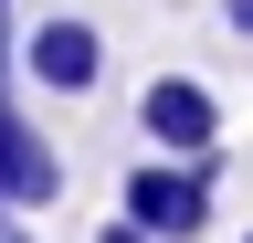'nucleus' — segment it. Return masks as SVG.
Masks as SVG:
<instances>
[{
	"mask_svg": "<svg viewBox=\"0 0 253 243\" xmlns=\"http://www.w3.org/2000/svg\"><path fill=\"white\" fill-rule=\"evenodd\" d=\"M211 11H221V32H232V43H253V0H211Z\"/></svg>",
	"mask_w": 253,
	"mask_h": 243,
	"instance_id": "5",
	"label": "nucleus"
},
{
	"mask_svg": "<svg viewBox=\"0 0 253 243\" xmlns=\"http://www.w3.org/2000/svg\"><path fill=\"white\" fill-rule=\"evenodd\" d=\"M21 64H32V85L42 96H95L106 85V32H95L84 11H53V21H32V43H21Z\"/></svg>",
	"mask_w": 253,
	"mask_h": 243,
	"instance_id": "3",
	"label": "nucleus"
},
{
	"mask_svg": "<svg viewBox=\"0 0 253 243\" xmlns=\"http://www.w3.org/2000/svg\"><path fill=\"white\" fill-rule=\"evenodd\" d=\"M0 211H11V191H0Z\"/></svg>",
	"mask_w": 253,
	"mask_h": 243,
	"instance_id": "8",
	"label": "nucleus"
},
{
	"mask_svg": "<svg viewBox=\"0 0 253 243\" xmlns=\"http://www.w3.org/2000/svg\"><path fill=\"white\" fill-rule=\"evenodd\" d=\"M211 191H221V148H211V159H158V148H148V159L126 169V211H137L158 243H190V233H201L211 222Z\"/></svg>",
	"mask_w": 253,
	"mask_h": 243,
	"instance_id": "1",
	"label": "nucleus"
},
{
	"mask_svg": "<svg viewBox=\"0 0 253 243\" xmlns=\"http://www.w3.org/2000/svg\"><path fill=\"white\" fill-rule=\"evenodd\" d=\"M95 243H158V233L137 222V211H126V222H106V233H95Z\"/></svg>",
	"mask_w": 253,
	"mask_h": 243,
	"instance_id": "6",
	"label": "nucleus"
},
{
	"mask_svg": "<svg viewBox=\"0 0 253 243\" xmlns=\"http://www.w3.org/2000/svg\"><path fill=\"white\" fill-rule=\"evenodd\" d=\"M0 243H21V233H0Z\"/></svg>",
	"mask_w": 253,
	"mask_h": 243,
	"instance_id": "9",
	"label": "nucleus"
},
{
	"mask_svg": "<svg viewBox=\"0 0 253 243\" xmlns=\"http://www.w3.org/2000/svg\"><path fill=\"white\" fill-rule=\"evenodd\" d=\"M0 191H11V211H42V201H63V148L32 127L11 96H0Z\"/></svg>",
	"mask_w": 253,
	"mask_h": 243,
	"instance_id": "4",
	"label": "nucleus"
},
{
	"mask_svg": "<svg viewBox=\"0 0 253 243\" xmlns=\"http://www.w3.org/2000/svg\"><path fill=\"white\" fill-rule=\"evenodd\" d=\"M243 243H253V233H243Z\"/></svg>",
	"mask_w": 253,
	"mask_h": 243,
	"instance_id": "10",
	"label": "nucleus"
},
{
	"mask_svg": "<svg viewBox=\"0 0 253 243\" xmlns=\"http://www.w3.org/2000/svg\"><path fill=\"white\" fill-rule=\"evenodd\" d=\"M137 138L158 148V159H211L221 148V96L201 74H148L137 85Z\"/></svg>",
	"mask_w": 253,
	"mask_h": 243,
	"instance_id": "2",
	"label": "nucleus"
},
{
	"mask_svg": "<svg viewBox=\"0 0 253 243\" xmlns=\"http://www.w3.org/2000/svg\"><path fill=\"white\" fill-rule=\"evenodd\" d=\"M0 64H11V11H0Z\"/></svg>",
	"mask_w": 253,
	"mask_h": 243,
	"instance_id": "7",
	"label": "nucleus"
}]
</instances>
